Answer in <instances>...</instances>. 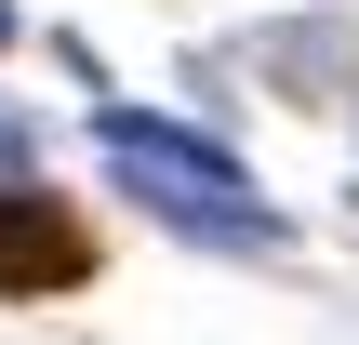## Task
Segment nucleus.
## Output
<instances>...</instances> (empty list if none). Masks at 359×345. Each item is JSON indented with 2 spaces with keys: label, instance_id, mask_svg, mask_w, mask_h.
Returning <instances> with one entry per match:
<instances>
[{
  "label": "nucleus",
  "instance_id": "obj_1",
  "mask_svg": "<svg viewBox=\"0 0 359 345\" xmlns=\"http://www.w3.org/2000/svg\"><path fill=\"white\" fill-rule=\"evenodd\" d=\"M93 160L173 226V239H200V253H280L293 226L253 199V173L213 146V133H187V120H147V106H93Z\"/></svg>",
  "mask_w": 359,
  "mask_h": 345
},
{
  "label": "nucleus",
  "instance_id": "obj_2",
  "mask_svg": "<svg viewBox=\"0 0 359 345\" xmlns=\"http://www.w3.org/2000/svg\"><path fill=\"white\" fill-rule=\"evenodd\" d=\"M80 279H93V226L40 173H0V306H40V293H80Z\"/></svg>",
  "mask_w": 359,
  "mask_h": 345
},
{
  "label": "nucleus",
  "instance_id": "obj_3",
  "mask_svg": "<svg viewBox=\"0 0 359 345\" xmlns=\"http://www.w3.org/2000/svg\"><path fill=\"white\" fill-rule=\"evenodd\" d=\"M0 173H27V120L13 106H0Z\"/></svg>",
  "mask_w": 359,
  "mask_h": 345
},
{
  "label": "nucleus",
  "instance_id": "obj_4",
  "mask_svg": "<svg viewBox=\"0 0 359 345\" xmlns=\"http://www.w3.org/2000/svg\"><path fill=\"white\" fill-rule=\"evenodd\" d=\"M0 40H13V0H0Z\"/></svg>",
  "mask_w": 359,
  "mask_h": 345
}]
</instances>
